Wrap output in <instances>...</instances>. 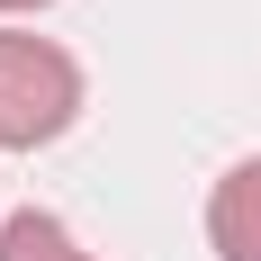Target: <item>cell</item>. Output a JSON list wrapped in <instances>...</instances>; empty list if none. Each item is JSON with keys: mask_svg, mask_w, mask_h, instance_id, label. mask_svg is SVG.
<instances>
[{"mask_svg": "<svg viewBox=\"0 0 261 261\" xmlns=\"http://www.w3.org/2000/svg\"><path fill=\"white\" fill-rule=\"evenodd\" d=\"M0 9H45V0H0Z\"/></svg>", "mask_w": 261, "mask_h": 261, "instance_id": "cell-4", "label": "cell"}, {"mask_svg": "<svg viewBox=\"0 0 261 261\" xmlns=\"http://www.w3.org/2000/svg\"><path fill=\"white\" fill-rule=\"evenodd\" d=\"M72 117H81V63L54 36L0 27V153L54 144Z\"/></svg>", "mask_w": 261, "mask_h": 261, "instance_id": "cell-1", "label": "cell"}, {"mask_svg": "<svg viewBox=\"0 0 261 261\" xmlns=\"http://www.w3.org/2000/svg\"><path fill=\"white\" fill-rule=\"evenodd\" d=\"M207 243L216 261H261V153L207 189Z\"/></svg>", "mask_w": 261, "mask_h": 261, "instance_id": "cell-2", "label": "cell"}, {"mask_svg": "<svg viewBox=\"0 0 261 261\" xmlns=\"http://www.w3.org/2000/svg\"><path fill=\"white\" fill-rule=\"evenodd\" d=\"M0 261H90V252L72 243V225H63V216L18 207L9 225H0Z\"/></svg>", "mask_w": 261, "mask_h": 261, "instance_id": "cell-3", "label": "cell"}]
</instances>
